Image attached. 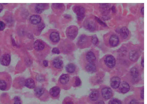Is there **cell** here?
<instances>
[{"mask_svg":"<svg viewBox=\"0 0 147 104\" xmlns=\"http://www.w3.org/2000/svg\"><path fill=\"white\" fill-rule=\"evenodd\" d=\"M12 83L11 77L5 72L0 73V90L7 91L10 88Z\"/></svg>","mask_w":147,"mask_h":104,"instance_id":"cell-1","label":"cell"},{"mask_svg":"<svg viewBox=\"0 0 147 104\" xmlns=\"http://www.w3.org/2000/svg\"><path fill=\"white\" fill-rule=\"evenodd\" d=\"M35 95L41 100L47 101L49 98L48 93L44 88L41 87L36 88L34 90Z\"/></svg>","mask_w":147,"mask_h":104,"instance_id":"cell-2","label":"cell"},{"mask_svg":"<svg viewBox=\"0 0 147 104\" xmlns=\"http://www.w3.org/2000/svg\"><path fill=\"white\" fill-rule=\"evenodd\" d=\"M59 83L63 88L65 89L69 88L71 83L70 77L66 74H63L60 76L59 79Z\"/></svg>","mask_w":147,"mask_h":104,"instance_id":"cell-3","label":"cell"},{"mask_svg":"<svg viewBox=\"0 0 147 104\" xmlns=\"http://www.w3.org/2000/svg\"><path fill=\"white\" fill-rule=\"evenodd\" d=\"M78 32L77 27L75 26H71L67 28L66 30V34L67 37L71 39L76 38Z\"/></svg>","mask_w":147,"mask_h":104,"instance_id":"cell-4","label":"cell"},{"mask_svg":"<svg viewBox=\"0 0 147 104\" xmlns=\"http://www.w3.org/2000/svg\"><path fill=\"white\" fill-rule=\"evenodd\" d=\"M73 10L76 14L78 20H83L85 15V9L81 6H75L74 7Z\"/></svg>","mask_w":147,"mask_h":104,"instance_id":"cell-5","label":"cell"},{"mask_svg":"<svg viewBox=\"0 0 147 104\" xmlns=\"http://www.w3.org/2000/svg\"><path fill=\"white\" fill-rule=\"evenodd\" d=\"M105 62L106 65L110 68L114 67L116 63L115 58L112 55H108L106 57Z\"/></svg>","mask_w":147,"mask_h":104,"instance_id":"cell-6","label":"cell"},{"mask_svg":"<svg viewBox=\"0 0 147 104\" xmlns=\"http://www.w3.org/2000/svg\"><path fill=\"white\" fill-rule=\"evenodd\" d=\"M11 57L8 54L2 55L0 58V63L4 66H8L10 63Z\"/></svg>","mask_w":147,"mask_h":104,"instance_id":"cell-7","label":"cell"},{"mask_svg":"<svg viewBox=\"0 0 147 104\" xmlns=\"http://www.w3.org/2000/svg\"><path fill=\"white\" fill-rule=\"evenodd\" d=\"M60 92V89L58 87L55 86L50 89V93L52 97L54 99L58 97Z\"/></svg>","mask_w":147,"mask_h":104,"instance_id":"cell-8","label":"cell"},{"mask_svg":"<svg viewBox=\"0 0 147 104\" xmlns=\"http://www.w3.org/2000/svg\"><path fill=\"white\" fill-rule=\"evenodd\" d=\"M103 97L105 99L108 100L111 98L112 96V92L110 88L106 87L103 89L102 91Z\"/></svg>","mask_w":147,"mask_h":104,"instance_id":"cell-9","label":"cell"},{"mask_svg":"<svg viewBox=\"0 0 147 104\" xmlns=\"http://www.w3.org/2000/svg\"><path fill=\"white\" fill-rule=\"evenodd\" d=\"M53 67L57 69H61L63 66V62L62 60L59 58H56L53 60L52 62Z\"/></svg>","mask_w":147,"mask_h":104,"instance_id":"cell-10","label":"cell"},{"mask_svg":"<svg viewBox=\"0 0 147 104\" xmlns=\"http://www.w3.org/2000/svg\"><path fill=\"white\" fill-rule=\"evenodd\" d=\"M85 26L87 29L90 32H93L96 29L95 24L92 21L90 20L86 21L85 23Z\"/></svg>","mask_w":147,"mask_h":104,"instance_id":"cell-11","label":"cell"},{"mask_svg":"<svg viewBox=\"0 0 147 104\" xmlns=\"http://www.w3.org/2000/svg\"><path fill=\"white\" fill-rule=\"evenodd\" d=\"M120 79L119 77L115 76L111 79L110 84L111 86L114 89H117L120 85Z\"/></svg>","mask_w":147,"mask_h":104,"instance_id":"cell-12","label":"cell"},{"mask_svg":"<svg viewBox=\"0 0 147 104\" xmlns=\"http://www.w3.org/2000/svg\"><path fill=\"white\" fill-rule=\"evenodd\" d=\"M119 39L118 36L115 35H112L111 36L109 39V43L112 47L116 46L119 44Z\"/></svg>","mask_w":147,"mask_h":104,"instance_id":"cell-13","label":"cell"},{"mask_svg":"<svg viewBox=\"0 0 147 104\" xmlns=\"http://www.w3.org/2000/svg\"><path fill=\"white\" fill-rule=\"evenodd\" d=\"M130 86L128 83L126 82H123L120 88V91L122 93H126L130 90Z\"/></svg>","mask_w":147,"mask_h":104,"instance_id":"cell-14","label":"cell"},{"mask_svg":"<svg viewBox=\"0 0 147 104\" xmlns=\"http://www.w3.org/2000/svg\"><path fill=\"white\" fill-rule=\"evenodd\" d=\"M47 7V4L45 3H38L36 5L35 10L36 12L38 14H40L44 11Z\"/></svg>","mask_w":147,"mask_h":104,"instance_id":"cell-15","label":"cell"},{"mask_svg":"<svg viewBox=\"0 0 147 104\" xmlns=\"http://www.w3.org/2000/svg\"><path fill=\"white\" fill-rule=\"evenodd\" d=\"M30 22L33 25H37L40 22L41 18L39 15H34L30 17Z\"/></svg>","mask_w":147,"mask_h":104,"instance_id":"cell-16","label":"cell"},{"mask_svg":"<svg viewBox=\"0 0 147 104\" xmlns=\"http://www.w3.org/2000/svg\"><path fill=\"white\" fill-rule=\"evenodd\" d=\"M35 49L37 51H41L44 49L45 45L41 41L37 40L35 41L34 44Z\"/></svg>","mask_w":147,"mask_h":104,"instance_id":"cell-17","label":"cell"},{"mask_svg":"<svg viewBox=\"0 0 147 104\" xmlns=\"http://www.w3.org/2000/svg\"><path fill=\"white\" fill-rule=\"evenodd\" d=\"M100 7L101 11L103 14H106L110 11V6L108 4L101 3Z\"/></svg>","mask_w":147,"mask_h":104,"instance_id":"cell-18","label":"cell"},{"mask_svg":"<svg viewBox=\"0 0 147 104\" xmlns=\"http://www.w3.org/2000/svg\"><path fill=\"white\" fill-rule=\"evenodd\" d=\"M50 38V40L54 43L58 42L60 40L59 34L56 32H53L51 34Z\"/></svg>","mask_w":147,"mask_h":104,"instance_id":"cell-19","label":"cell"},{"mask_svg":"<svg viewBox=\"0 0 147 104\" xmlns=\"http://www.w3.org/2000/svg\"><path fill=\"white\" fill-rule=\"evenodd\" d=\"M86 58L89 63H93L96 59L95 55L92 52H89L87 53Z\"/></svg>","mask_w":147,"mask_h":104,"instance_id":"cell-20","label":"cell"},{"mask_svg":"<svg viewBox=\"0 0 147 104\" xmlns=\"http://www.w3.org/2000/svg\"><path fill=\"white\" fill-rule=\"evenodd\" d=\"M120 35L122 38H124V39H126L129 36V30L126 27H124L122 28L120 30Z\"/></svg>","mask_w":147,"mask_h":104,"instance_id":"cell-21","label":"cell"},{"mask_svg":"<svg viewBox=\"0 0 147 104\" xmlns=\"http://www.w3.org/2000/svg\"><path fill=\"white\" fill-rule=\"evenodd\" d=\"M66 71L69 74L74 73L76 71V67L75 65L72 63L67 64L66 67Z\"/></svg>","mask_w":147,"mask_h":104,"instance_id":"cell-22","label":"cell"},{"mask_svg":"<svg viewBox=\"0 0 147 104\" xmlns=\"http://www.w3.org/2000/svg\"><path fill=\"white\" fill-rule=\"evenodd\" d=\"M25 84L26 86L30 89H33L35 87V82L32 79L28 78L26 79Z\"/></svg>","mask_w":147,"mask_h":104,"instance_id":"cell-23","label":"cell"},{"mask_svg":"<svg viewBox=\"0 0 147 104\" xmlns=\"http://www.w3.org/2000/svg\"><path fill=\"white\" fill-rule=\"evenodd\" d=\"M85 69L87 71L91 73L95 72L96 71V67L93 63H89L86 65Z\"/></svg>","mask_w":147,"mask_h":104,"instance_id":"cell-24","label":"cell"},{"mask_svg":"<svg viewBox=\"0 0 147 104\" xmlns=\"http://www.w3.org/2000/svg\"><path fill=\"white\" fill-rule=\"evenodd\" d=\"M129 57L130 60L132 61H136L139 58V55L136 51H132L129 53Z\"/></svg>","mask_w":147,"mask_h":104,"instance_id":"cell-25","label":"cell"},{"mask_svg":"<svg viewBox=\"0 0 147 104\" xmlns=\"http://www.w3.org/2000/svg\"><path fill=\"white\" fill-rule=\"evenodd\" d=\"M91 100L95 101L97 100L99 97V93L97 91H94L91 92L90 96Z\"/></svg>","mask_w":147,"mask_h":104,"instance_id":"cell-26","label":"cell"},{"mask_svg":"<svg viewBox=\"0 0 147 104\" xmlns=\"http://www.w3.org/2000/svg\"><path fill=\"white\" fill-rule=\"evenodd\" d=\"M131 75L134 77L136 78L139 75V72L137 69L135 67H133L130 70Z\"/></svg>","mask_w":147,"mask_h":104,"instance_id":"cell-27","label":"cell"},{"mask_svg":"<svg viewBox=\"0 0 147 104\" xmlns=\"http://www.w3.org/2000/svg\"><path fill=\"white\" fill-rule=\"evenodd\" d=\"M87 40V38L85 35H83L81 36L79 38V44H84L86 42Z\"/></svg>","mask_w":147,"mask_h":104,"instance_id":"cell-28","label":"cell"},{"mask_svg":"<svg viewBox=\"0 0 147 104\" xmlns=\"http://www.w3.org/2000/svg\"><path fill=\"white\" fill-rule=\"evenodd\" d=\"M91 41H92V42L93 44L95 45L98 44L99 42L98 38L97 36L95 35L93 36Z\"/></svg>","mask_w":147,"mask_h":104,"instance_id":"cell-29","label":"cell"},{"mask_svg":"<svg viewBox=\"0 0 147 104\" xmlns=\"http://www.w3.org/2000/svg\"><path fill=\"white\" fill-rule=\"evenodd\" d=\"M74 85L76 86H78L80 85L81 84V81L80 78L78 77H76L74 79Z\"/></svg>","mask_w":147,"mask_h":104,"instance_id":"cell-30","label":"cell"},{"mask_svg":"<svg viewBox=\"0 0 147 104\" xmlns=\"http://www.w3.org/2000/svg\"><path fill=\"white\" fill-rule=\"evenodd\" d=\"M109 104H122L121 101L117 99H113L111 100Z\"/></svg>","mask_w":147,"mask_h":104,"instance_id":"cell-31","label":"cell"},{"mask_svg":"<svg viewBox=\"0 0 147 104\" xmlns=\"http://www.w3.org/2000/svg\"><path fill=\"white\" fill-rule=\"evenodd\" d=\"M95 20L97 21V22L100 24L101 25L104 27L107 26V25H106V24L104 22H103L102 20H101L99 18H98L97 17H95Z\"/></svg>","mask_w":147,"mask_h":104,"instance_id":"cell-32","label":"cell"},{"mask_svg":"<svg viewBox=\"0 0 147 104\" xmlns=\"http://www.w3.org/2000/svg\"><path fill=\"white\" fill-rule=\"evenodd\" d=\"M14 104H22L21 102V99L18 97H16L14 98Z\"/></svg>","mask_w":147,"mask_h":104,"instance_id":"cell-33","label":"cell"},{"mask_svg":"<svg viewBox=\"0 0 147 104\" xmlns=\"http://www.w3.org/2000/svg\"><path fill=\"white\" fill-rule=\"evenodd\" d=\"M5 27V24L3 21H0V31L4 30Z\"/></svg>","mask_w":147,"mask_h":104,"instance_id":"cell-34","label":"cell"},{"mask_svg":"<svg viewBox=\"0 0 147 104\" xmlns=\"http://www.w3.org/2000/svg\"><path fill=\"white\" fill-rule=\"evenodd\" d=\"M52 52L53 53L55 54H60V51L58 48H53L52 50Z\"/></svg>","mask_w":147,"mask_h":104,"instance_id":"cell-35","label":"cell"},{"mask_svg":"<svg viewBox=\"0 0 147 104\" xmlns=\"http://www.w3.org/2000/svg\"><path fill=\"white\" fill-rule=\"evenodd\" d=\"M54 8H61L62 6V4L60 3H54L53 5Z\"/></svg>","mask_w":147,"mask_h":104,"instance_id":"cell-36","label":"cell"},{"mask_svg":"<svg viewBox=\"0 0 147 104\" xmlns=\"http://www.w3.org/2000/svg\"><path fill=\"white\" fill-rule=\"evenodd\" d=\"M45 27V25L44 24H42V25H39V27H38V29L40 31L42 30L43 29V28H44Z\"/></svg>","mask_w":147,"mask_h":104,"instance_id":"cell-37","label":"cell"},{"mask_svg":"<svg viewBox=\"0 0 147 104\" xmlns=\"http://www.w3.org/2000/svg\"><path fill=\"white\" fill-rule=\"evenodd\" d=\"M144 88H143V90H142L141 93V98L142 99H144Z\"/></svg>","mask_w":147,"mask_h":104,"instance_id":"cell-38","label":"cell"},{"mask_svg":"<svg viewBox=\"0 0 147 104\" xmlns=\"http://www.w3.org/2000/svg\"><path fill=\"white\" fill-rule=\"evenodd\" d=\"M130 104H138V103L136 100H134L131 101Z\"/></svg>","mask_w":147,"mask_h":104,"instance_id":"cell-39","label":"cell"},{"mask_svg":"<svg viewBox=\"0 0 147 104\" xmlns=\"http://www.w3.org/2000/svg\"><path fill=\"white\" fill-rule=\"evenodd\" d=\"M43 64L44 65V66L45 67H47L48 66V63L47 60H45L43 61Z\"/></svg>","mask_w":147,"mask_h":104,"instance_id":"cell-40","label":"cell"},{"mask_svg":"<svg viewBox=\"0 0 147 104\" xmlns=\"http://www.w3.org/2000/svg\"><path fill=\"white\" fill-rule=\"evenodd\" d=\"M95 104H105V103L103 101H97V102H96Z\"/></svg>","mask_w":147,"mask_h":104,"instance_id":"cell-41","label":"cell"},{"mask_svg":"<svg viewBox=\"0 0 147 104\" xmlns=\"http://www.w3.org/2000/svg\"><path fill=\"white\" fill-rule=\"evenodd\" d=\"M141 13L142 15H144V7H142L141 10Z\"/></svg>","mask_w":147,"mask_h":104,"instance_id":"cell-42","label":"cell"},{"mask_svg":"<svg viewBox=\"0 0 147 104\" xmlns=\"http://www.w3.org/2000/svg\"><path fill=\"white\" fill-rule=\"evenodd\" d=\"M65 104H73V102H72L70 100L66 101V102L65 103Z\"/></svg>","mask_w":147,"mask_h":104,"instance_id":"cell-43","label":"cell"},{"mask_svg":"<svg viewBox=\"0 0 147 104\" xmlns=\"http://www.w3.org/2000/svg\"><path fill=\"white\" fill-rule=\"evenodd\" d=\"M141 64L142 66L144 67V59L142 60Z\"/></svg>","mask_w":147,"mask_h":104,"instance_id":"cell-44","label":"cell"},{"mask_svg":"<svg viewBox=\"0 0 147 104\" xmlns=\"http://www.w3.org/2000/svg\"><path fill=\"white\" fill-rule=\"evenodd\" d=\"M3 6L1 4H0V13L3 10Z\"/></svg>","mask_w":147,"mask_h":104,"instance_id":"cell-45","label":"cell"},{"mask_svg":"<svg viewBox=\"0 0 147 104\" xmlns=\"http://www.w3.org/2000/svg\"><path fill=\"white\" fill-rule=\"evenodd\" d=\"M112 11L113 12H115V7L114 6H112Z\"/></svg>","mask_w":147,"mask_h":104,"instance_id":"cell-46","label":"cell"}]
</instances>
